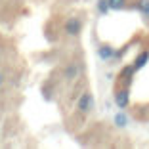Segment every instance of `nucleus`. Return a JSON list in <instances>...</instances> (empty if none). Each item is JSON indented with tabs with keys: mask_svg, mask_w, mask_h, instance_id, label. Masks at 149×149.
Wrapping results in <instances>:
<instances>
[{
	"mask_svg": "<svg viewBox=\"0 0 149 149\" xmlns=\"http://www.w3.org/2000/svg\"><path fill=\"white\" fill-rule=\"evenodd\" d=\"M92 107H94V97H92V94H90V92H84L82 96H80V100H79V109H80V113H88V111H92Z\"/></svg>",
	"mask_w": 149,
	"mask_h": 149,
	"instance_id": "1",
	"label": "nucleus"
},
{
	"mask_svg": "<svg viewBox=\"0 0 149 149\" xmlns=\"http://www.w3.org/2000/svg\"><path fill=\"white\" fill-rule=\"evenodd\" d=\"M80 31H82V21H80V19L73 17V19L67 21V25H65V33H67V35L74 36V35H79Z\"/></svg>",
	"mask_w": 149,
	"mask_h": 149,
	"instance_id": "2",
	"label": "nucleus"
},
{
	"mask_svg": "<svg viewBox=\"0 0 149 149\" xmlns=\"http://www.w3.org/2000/svg\"><path fill=\"white\" fill-rule=\"evenodd\" d=\"M115 103H117L120 109H124V107L128 105V92L126 90H120V92L115 94Z\"/></svg>",
	"mask_w": 149,
	"mask_h": 149,
	"instance_id": "3",
	"label": "nucleus"
},
{
	"mask_svg": "<svg viewBox=\"0 0 149 149\" xmlns=\"http://www.w3.org/2000/svg\"><path fill=\"white\" fill-rule=\"evenodd\" d=\"M79 73H80V67L74 65V63H71V65L67 67V71H65V79L67 80H73V79H77V77H79Z\"/></svg>",
	"mask_w": 149,
	"mask_h": 149,
	"instance_id": "4",
	"label": "nucleus"
},
{
	"mask_svg": "<svg viewBox=\"0 0 149 149\" xmlns=\"http://www.w3.org/2000/svg\"><path fill=\"white\" fill-rule=\"evenodd\" d=\"M97 54H100L101 59H111V57H113V54H115V50L111 48V46H101V48L97 50Z\"/></svg>",
	"mask_w": 149,
	"mask_h": 149,
	"instance_id": "5",
	"label": "nucleus"
},
{
	"mask_svg": "<svg viewBox=\"0 0 149 149\" xmlns=\"http://www.w3.org/2000/svg\"><path fill=\"white\" fill-rule=\"evenodd\" d=\"M147 59H149V52H143V54H141V56L136 59V63H134V69H140V67H143Z\"/></svg>",
	"mask_w": 149,
	"mask_h": 149,
	"instance_id": "6",
	"label": "nucleus"
},
{
	"mask_svg": "<svg viewBox=\"0 0 149 149\" xmlns=\"http://www.w3.org/2000/svg\"><path fill=\"white\" fill-rule=\"evenodd\" d=\"M97 8H100V12L101 13H107L109 12V0H97Z\"/></svg>",
	"mask_w": 149,
	"mask_h": 149,
	"instance_id": "7",
	"label": "nucleus"
},
{
	"mask_svg": "<svg viewBox=\"0 0 149 149\" xmlns=\"http://www.w3.org/2000/svg\"><path fill=\"white\" fill-rule=\"evenodd\" d=\"M140 10H141V13H143V15H147L149 17V0H140Z\"/></svg>",
	"mask_w": 149,
	"mask_h": 149,
	"instance_id": "8",
	"label": "nucleus"
},
{
	"mask_svg": "<svg viewBox=\"0 0 149 149\" xmlns=\"http://www.w3.org/2000/svg\"><path fill=\"white\" fill-rule=\"evenodd\" d=\"M124 6V0H109V8L111 10H120Z\"/></svg>",
	"mask_w": 149,
	"mask_h": 149,
	"instance_id": "9",
	"label": "nucleus"
},
{
	"mask_svg": "<svg viewBox=\"0 0 149 149\" xmlns=\"http://www.w3.org/2000/svg\"><path fill=\"white\" fill-rule=\"evenodd\" d=\"M115 123H117L118 126H126V117H124V115H117V117H115Z\"/></svg>",
	"mask_w": 149,
	"mask_h": 149,
	"instance_id": "10",
	"label": "nucleus"
},
{
	"mask_svg": "<svg viewBox=\"0 0 149 149\" xmlns=\"http://www.w3.org/2000/svg\"><path fill=\"white\" fill-rule=\"evenodd\" d=\"M0 86H2V73H0Z\"/></svg>",
	"mask_w": 149,
	"mask_h": 149,
	"instance_id": "11",
	"label": "nucleus"
}]
</instances>
